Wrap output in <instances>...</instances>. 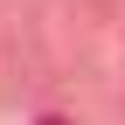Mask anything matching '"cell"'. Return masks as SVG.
Returning <instances> with one entry per match:
<instances>
[{
  "label": "cell",
  "mask_w": 125,
  "mask_h": 125,
  "mask_svg": "<svg viewBox=\"0 0 125 125\" xmlns=\"http://www.w3.org/2000/svg\"><path fill=\"white\" fill-rule=\"evenodd\" d=\"M42 125H62V118H42Z\"/></svg>",
  "instance_id": "obj_1"
}]
</instances>
